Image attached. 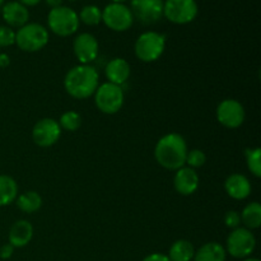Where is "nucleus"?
<instances>
[{"mask_svg":"<svg viewBox=\"0 0 261 261\" xmlns=\"http://www.w3.org/2000/svg\"><path fill=\"white\" fill-rule=\"evenodd\" d=\"M10 64V58L7 54H0V68H8Z\"/></svg>","mask_w":261,"mask_h":261,"instance_id":"nucleus-32","label":"nucleus"},{"mask_svg":"<svg viewBox=\"0 0 261 261\" xmlns=\"http://www.w3.org/2000/svg\"><path fill=\"white\" fill-rule=\"evenodd\" d=\"M224 223H226V226L228 227V228H239L240 224H241V216H240L239 212L236 211L227 212L226 216H224Z\"/></svg>","mask_w":261,"mask_h":261,"instance_id":"nucleus-29","label":"nucleus"},{"mask_svg":"<svg viewBox=\"0 0 261 261\" xmlns=\"http://www.w3.org/2000/svg\"><path fill=\"white\" fill-rule=\"evenodd\" d=\"M3 19L9 24V27H23L27 24L30 19V13H28L27 7L18 2H9L2 8Z\"/></svg>","mask_w":261,"mask_h":261,"instance_id":"nucleus-16","label":"nucleus"},{"mask_svg":"<svg viewBox=\"0 0 261 261\" xmlns=\"http://www.w3.org/2000/svg\"><path fill=\"white\" fill-rule=\"evenodd\" d=\"M206 162V155L203 150L200 149H191L188 152L186 155V165H189L190 168H199L203 167Z\"/></svg>","mask_w":261,"mask_h":261,"instance_id":"nucleus-27","label":"nucleus"},{"mask_svg":"<svg viewBox=\"0 0 261 261\" xmlns=\"http://www.w3.org/2000/svg\"><path fill=\"white\" fill-rule=\"evenodd\" d=\"M46 3H47V5H50L51 8H58L61 7L63 0H46Z\"/></svg>","mask_w":261,"mask_h":261,"instance_id":"nucleus-34","label":"nucleus"},{"mask_svg":"<svg viewBox=\"0 0 261 261\" xmlns=\"http://www.w3.org/2000/svg\"><path fill=\"white\" fill-rule=\"evenodd\" d=\"M256 247V239L250 229L239 227L227 237L226 252L236 259H246L251 256Z\"/></svg>","mask_w":261,"mask_h":261,"instance_id":"nucleus-7","label":"nucleus"},{"mask_svg":"<svg viewBox=\"0 0 261 261\" xmlns=\"http://www.w3.org/2000/svg\"><path fill=\"white\" fill-rule=\"evenodd\" d=\"M61 137V127L56 120L46 117L33 126L32 139L38 147L47 148L55 144Z\"/></svg>","mask_w":261,"mask_h":261,"instance_id":"nucleus-11","label":"nucleus"},{"mask_svg":"<svg viewBox=\"0 0 261 261\" xmlns=\"http://www.w3.org/2000/svg\"><path fill=\"white\" fill-rule=\"evenodd\" d=\"M241 222L244 223L245 228L256 229L261 226V205L257 201L247 204L241 212Z\"/></svg>","mask_w":261,"mask_h":261,"instance_id":"nucleus-23","label":"nucleus"},{"mask_svg":"<svg viewBox=\"0 0 261 261\" xmlns=\"http://www.w3.org/2000/svg\"><path fill=\"white\" fill-rule=\"evenodd\" d=\"M226 249L218 242L203 245L194 255V261H226Z\"/></svg>","mask_w":261,"mask_h":261,"instance_id":"nucleus-19","label":"nucleus"},{"mask_svg":"<svg viewBox=\"0 0 261 261\" xmlns=\"http://www.w3.org/2000/svg\"><path fill=\"white\" fill-rule=\"evenodd\" d=\"M247 168L255 177H261V149L260 148H247L245 150Z\"/></svg>","mask_w":261,"mask_h":261,"instance_id":"nucleus-24","label":"nucleus"},{"mask_svg":"<svg viewBox=\"0 0 261 261\" xmlns=\"http://www.w3.org/2000/svg\"><path fill=\"white\" fill-rule=\"evenodd\" d=\"M18 196V185L10 176L0 175V208L12 204Z\"/></svg>","mask_w":261,"mask_h":261,"instance_id":"nucleus-21","label":"nucleus"},{"mask_svg":"<svg viewBox=\"0 0 261 261\" xmlns=\"http://www.w3.org/2000/svg\"><path fill=\"white\" fill-rule=\"evenodd\" d=\"M217 120L228 129H237L245 121V109L236 99H224L217 107Z\"/></svg>","mask_w":261,"mask_h":261,"instance_id":"nucleus-10","label":"nucleus"},{"mask_svg":"<svg viewBox=\"0 0 261 261\" xmlns=\"http://www.w3.org/2000/svg\"><path fill=\"white\" fill-rule=\"evenodd\" d=\"M79 20L87 25H97L102 20V12L96 5H87L79 13Z\"/></svg>","mask_w":261,"mask_h":261,"instance_id":"nucleus-25","label":"nucleus"},{"mask_svg":"<svg viewBox=\"0 0 261 261\" xmlns=\"http://www.w3.org/2000/svg\"><path fill=\"white\" fill-rule=\"evenodd\" d=\"M41 0H18V3L23 4L24 7H33V5H37Z\"/></svg>","mask_w":261,"mask_h":261,"instance_id":"nucleus-33","label":"nucleus"},{"mask_svg":"<svg viewBox=\"0 0 261 261\" xmlns=\"http://www.w3.org/2000/svg\"><path fill=\"white\" fill-rule=\"evenodd\" d=\"M48 32L38 23H27L15 32V43L25 53H36L47 45Z\"/></svg>","mask_w":261,"mask_h":261,"instance_id":"nucleus-4","label":"nucleus"},{"mask_svg":"<svg viewBox=\"0 0 261 261\" xmlns=\"http://www.w3.org/2000/svg\"><path fill=\"white\" fill-rule=\"evenodd\" d=\"M73 51L79 63L89 65L98 56V41L91 33H81L74 40Z\"/></svg>","mask_w":261,"mask_h":261,"instance_id":"nucleus-13","label":"nucleus"},{"mask_svg":"<svg viewBox=\"0 0 261 261\" xmlns=\"http://www.w3.org/2000/svg\"><path fill=\"white\" fill-rule=\"evenodd\" d=\"M4 3V0H0V7H2V4Z\"/></svg>","mask_w":261,"mask_h":261,"instance_id":"nucleus-37","label":"nucleus"},{"mask_svg":"<svg viewBox=\"0 0 261 261\" xmlns=\"http://www.w3.org/2000/svg\"><path fill=\"white\" fill-rule=\"evenodd\" d=\"M224 189L228 196L234 200H244L251 194V184L249 178L241 173H233L224 181Z\"/></svg>","mask_w":261,"mask_h":261,"instance_id":"nucleus-15","label":"nucleus"},{"mask_svg":"<svg viewBox=\"0 0 261 261\" xmlns=\"http://www.w3.org/2000/svg\"><path fill=\"white\" fill-rule=\"evenodd\" d=\"M173 188L180 195H193L199 188V175L194 168L181 167L173 177Z\"/></svg>","mask_w":261,"mask_h":261,"instance_id":"nucleus-14","label":"nucleus"},{"mask_svg":"<svg viewBox=\"0 0 261 261\" xmlns=\"http://www.w3.org/2000/svg\"><path fill=\"white\" fill-rule=\"evenodd\" d=\"M102 20L110 30L115 32H124L132 27L134 17L126 5L111 3L102 10Z\"/></svg>","mask_w":261,"mask_h":261,"instance_id":"nucleus-9","label":"nucleus"},{"mask_svg":"<svg viewBox=\"0 0 261 261\" xmlns=\"http://www.w3.org/2000/svg\"><path fill=\"white\" fill-rule=\"evenodd\" d=\"M188 144L177 133H170L161 138L154 148V158L158 165L170 171H177L186 165Z\"/></svg>","mask_w":261,"mask_h":261,"instance_id":"nucleus-1","label":"nucleus"},{"mask_svg":"<svg viewBox=\"0 0 261 261\" xmlns=\"http://www.w3.org/2000/svg\"><path fill=\"white\" fill-rule=\"evenodd\" d=\"M59 125H60L61 130H66V132H75L79 129L82 124V117L78 112L75 111H66L64 112L59 120Z\"/></svg>","mask_w":261,"mask_h":261,"instance_id":"nucleus-26","label":"nucleus"},{"mask_svg":"<svg viewBox=\"0 0 261 261\" xmlns=\"http://www.w3.org/2000/svg\"><path fill=\"white\" fill-rule=\"evenodd\" d=\"M142 261H171V260L168 259L167 255L154 252V254H150V255H148V256H145Z\"/></svg>","mask_w":261,"mask_h":261,"instance_id":"nucleus-31","label":"nucleus"},{"mask_svg":"<svg viewBox=\"0 0 261 261\" xmlns=\"http://www.w3.org/2000/svg\"><path fill=\"white\" fill-rule=\"evenodd\" d=\"M124 2H126V0H112V3H120V4H122Z\"/></svg>","mask_w":261,"mask_h":261,"instance_id":"nucleus-36","label":"nucleus"},{"mask_svg":"<svg viewBox=\"0 0 261 261\" xmlns=\"http://www.w3.org/2000/svg\"><path fill=\"white\" fill-rule=\"evenodd\" d=\"M71 2H74V0H71Z\"/></svg>","mask_w":261,"mask_h":261,"instance_id":"nucleus-38","label":"nucleus"},{"mask_svg":"<svg viewBox=\"0 0 261 261\" xmlns=\"http://www.w3.org/2000/svg\"><path fill=\"white\" fill-rule=\"evenodd\" d=\"M195 255L193 244L188 240H177L172 244L168 251V259L171 261H191Z\"/></svg>","mask_w":261,"mask_h":261,"instance_id":"nucleus-20","label":"nucleus"},{"mask_svg":"<svg viewBox=\"0 0 261 261\" xmlns=\"http://www.w3.org/2000/svg\"><path fill=\"white\" fill-rule=\"evenodd\" d=\"M105 74H106L110 83H114L116 86L121 87L129 79L130 65L125 59L115 58L111 61H109L106 69H105Z\"/></svg>","mask_w":261,"mask_h":261,"instance_id":"nucleus-17","label":"nucleus"},{"mask_svg":"<svg viewBox=\"0 0 261 261\" xmlns=\"http://www.w3.org/2000/svg\"><path fill=\"white\" fill-rule=\"evenodd\" d=\"M99 75L92 65L81 64L66 73L64 79V88L73 98L86 99L93 96L98 88Z\"/></svg>","mask_w":261,"mask_h":261,"instance_id":"nucleus-2","label":"nucleus"},{"mask_svg":"<svg viewBox=\"0 0 261 261\" xmlns=\"http://www.w3.org/2000/svg\"><path fill=\"white\" fill-rule=\"evenodd\" d=\"M124 101L125 94L121 87L110 82L98 86L94 92V103L102 114H117L121 110Z\"/></svg>","mask_w":261,"mask_h":261,"instance_id":"nucleus-6","label":"nucleus"},{"mask_svg":"<svg viewBox=\"0 0 261 261\" xmlns=\"http://www.w3.org/2000/svg\"><path fill=\"white\" fill-rule=\"evenodd\" d=\"M133 17L143 24H153L163 15L162 0H132Z\"/></svg>","mask_w":261,"mask_h":261,"instance_id":"nucleus-12","label":"nucleus"},{"mask_svg":"<svg viewBox=\"0 0 261 261\" xmlns=\"http://www.w3.org/2000/svg\"><path fill=\"white\" fill-rule=\"evenodd\" d=\"M163 15L176 24L193 22L198 15L195 0H166L163 3Z\"/></svg>","mask_w":261,"mask_h":261,"instance_id":"nucleus-8","label":"nucleus"},{"mask_svg":"<svg viewBox=\"0 0 261 261\" xmlns=\"http://www.w3.org/2000/svg\"><path fill=\"white\" fill-rule=\"evenodd\" d=\"M33 237V227L28 221L20 219L12 226L9 231V244L13 247H24Z\"/></svg>","mask_w":261,"mask_h":261,"instance_id":"nucleus-18","label":"nucleus"},{"mask_svg":"<svg viewBox=\"0 0 261 261\" xmlns=\"http://www.w3.org/2000/svg\"><path fill=\"white\" fill-rule=\"evenodd\" d=\"M15 43V32L8 25H0V47H9Z\"/></svg>","mask_w":261,"mask_h":261,"instance_id":"nucleus-28","label":"nucleus"},{"mask_svg":"<svg viewBox=\"0 0 261 261\" xmlns=\"http://www.w3.org/2000/svg\"><path fill=\"white\" fill-rule=\"evenodd\" d=\"M14 249L15 247H13L9 242L5 245H3V246L0 247V259H3V260L10 259L13 255V252H14Z\"/></svg>","mask_w":261,"mask_h":261,"instance_id":"nucleus-30","label":"nucleus"},{"mask_svg":"<svg viewBox=\"0 0 261 261\" xmlns=\"http://www.w3.org/2000/svg\"><path fill=\"white\" fill-rule=\"evenodd\" d=\"M15 201H17L18 209L27 214L35 213V212H37L42 206V198H41V195L32 190L25 191V193L18 195Z\"/></svg>","mask_w":261,"mask_h":261,"instance_id":"nucleus-22","label":"nucleus"},{"mask_svg":"<svg viewBox=\"0 0 261 261\" xmlns=\"http://www.w3.org/2000/svg\"><path fill=\"white\" fill-rule=\"evenodd\" d=\"M244 261H260V260L256 259V257H246Z\"/></svg>","mask_w":261,"mask_h":261,"instance_id":"nucleus-35","label":"nucleus"},{"mask_svg":"<svg viewBox=\"0 0 261 261\" xmlns=\"http://www.w3.org/2000/svg\"><path fill=\"white\" fill-rule=\"evenodd\" d=\"M166 48V37L162 33L144 32L138 37L134 46L135 56L143 63H153L163 55Z\"/></svg>","mask_w":261,"mask_h":261,"instance_id":"nucleus-3","label":"nucleus"},{"mask_svg":"<svg viewBox=\"0 0 261 261\" xmlns=\"http://www.w3.org/2000/svg\"><path fill=\"white\" fill-rule=\"evenodd\" d=\"M79 17L71 8H53L47 15V24L51 32L60 37H68L74 35L79 28Z\"/></svg>","mask_w":261,"mask_h":261,"instance_id":"nucleus-5","label":"nucleus"}]
</instances>
